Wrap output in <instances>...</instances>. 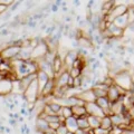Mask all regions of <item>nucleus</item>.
<instances>
[{
	"label": "nucleus",
	"instance_id": "21",
	"mask_svg": "<svg viewBox=\"0 0 134 134\" xmlns=\"http://www.w3.org/2000/svg\"><path fill=\"white\" fill-rule=\"evenodd\" d=\"M48 105H49V107H50V110L53 111L54 114H56V115L59 114V112H60V110H62V105H60V104H58V103L55 102V100H53V102H50Z\"/></svg>",
	"mask_w": 134,
	"mask_h": 134
},
{
	"label": "nucleus",
	"instance_id": "7",
	"mask_svg": "<svg viewBox=\"0 0 134 134\" xmlns=\"http://www.w3.org/2000/svg\"><path fill=\"white\" fill-rule=\"evenodd\" d=\"M36 122H35V126H34V131L36 133H41L48 131L49 130V123L46 121L45 119H40V117H36Z\"/></svg>",
	"mask_w": 134,
	"mask_h": 134
},
{
	"label": "nucleus",
	"instance_id": "25",
	"mask_svg": "<svg viewBox=\"0 0 134 134\" xmlns=\"http://www.w3.org/2000/svg\"><path fill=\"white\" fill-rule=\"evenodd\" d=\"M92 131H93V134H110V131H108V130H105L100 126L92 130Z\"/></svg>",
	"mask_w": 134,
	"mask_h": 134
},
{
	"label": "nucleus",
	"instance_id": "5",
	"mask_svg": "<svg viewBox=\"0 0 134 134\" xmlns=\"http://www.w3.org/2000/svg\"><path fill=\"white\" fill-rule=\"evenodd\" d=\"M74 95L77 96L79 99H82L83 102H85V103H91V102H95L96 100V96L94 95V92L92 88L82 91V92H79V93H74Z\"/></svg>",
	"mask_w": 134,
	"mask_h": 134
},
{
	"label": "nucleus",
	"instance_id": "36",
	"mask_svg": "<svg viewBox=\"0 0 134 134\" xmlns=\"http://www.w3.org/2000/svg\"><path fill=\"white\" fill-rule=\"evenodd\" d=\"M8 123H9L10 126H16L17 123H18V121H17L16 119H9L8 120Z\"/></svg>",
	"mask_w": 134,
	"mask_h": 134
},
{
	"label": "nucleus",
	"instance_id": "26",
	"mask_svg": "<svg viewBox=\"0 0 134 134\" xmlns=\"http://www.w3.org/2000/svg\"><path fill=\"white\" fill-rule=\"evenodd\" d=\"M82 84H83V78H82V76L74 78V88H75V90H77V88H79V87H82Z\"/></svg>",
	"mask_w": 134,
	"mask_h": 134
},
{
	"label": "nucleus",
	"instance_id": "32",
	"mask_svg": "<svg viewBox=\"0 0 134 134\" xmlns=\"http://www.w3.org/2000/svg\"><path fill=\"white\" fill-rule=\"evenodd\" d=\"M11 17H12V12L8 11V12H6V14H5V15H3V16L1 17V19H2V20H3V21H5V23H7L8 20H9V19L11 18Z\"/></svg>",
	"mask_w": 134,
	"mask_h": 134
},
{
	"label": "nucleus",
	"instance_id": "14",
	"mask_svg": "<svg viewBox=\"0 0 134 134\" xmlns=\"http://www.w3.org/2000/svg\"><path fill=\"white\" fill-rule=\"evenodd\" d=\"M95 103L102 108L103 111H106V110H111V100L106 97H99V98H96Z\"/></svg>",
	"mask_w": 134,
	"mask_h": 134
},
{
	"label": "nucleus",
	"instance_id": "1",
	"mask_svg": "<svg viewBox=\"0 0 134 134\" xmlns=\"http://www.w3.org/2000/svg\"><path fill=\"white\" fill-rule=\"evenodd\" d=\"M113 79H114L115 85H117L126 92L131 91V87L133 85V78H132V74L130 72V69H125L123 72L119 73L116 76H114Z\"/></svg>",
	"mask_w": 134,
	"mask_h": 134
},
{
	"label": "nucleus",
	"instance_id": "35",
	"mask_svg": "<svg viewBox=\"0 0 134 134\" xmlns=\"http://www.w3.org/2000/svg\"><path fill=\"white\" fill-rule=\"evenodd\" d=\"M125 52H127L131 55H134V47H131V46H125Z\"/></svg>",
	"mask_w": 134,
	"mask_h": 134
},
{
	"label": "nucleus",
	"instance_id": "44",
	"mask_svg": "<svg viewBox=\"0 0 134 134\" xmlns=\"http://www.w3.org/2000/svg\"><path fill=\"white\" fill-rule=\"evenodd\" d=\"M62 10L64 11V12H68V11H69V10H68V8H67V7H62Z\"/></svg>",
	"mask_w": 134,
	"mask_h": 134
},
{
	"label": "nucleus",
	"instance_id": "10",
	"mask_svg": "<svg viewBox=\"0 0 134 134\" xmlns=\"http://www.w3.org/2000/svg\"><path fill=\"white\" fill-rule=\"evenodd\" d=\"M106 29H107V30L111 32V35H112L113 38H116V39L122 38V37L124 36V32H125L124 29H121V28H119V27H116V26H115V25L113 24V23L108 24Z\"/></svg>",
	"mask_w": 134,
	"mask_h": 134
},
{
	"label": "nucleus",
	"instance_id": "31",
	"mask_svg": "<svg viewBox=\"0 0 134 134\" xmlns=\"http://www.w3.org/2000/svg\"><path fill=\"white\" fill-rule=\"evenodd\" d=\"M62 125V123L59 122H55V123H49V129L50 130H53V131H56V130L59 127Z\"/></svg>",
	"mask_w": 134,
	"mask_h": 134
},
{
	"label": "nucleus",
	"instance_id": "47",
	"mask_svg": "<svg viewBox=\"0 0 134 134\" xmlns=\"http://www.w3.org/2000/svg\"><path fill=\"white\" fill-rule=\"evenodd\" d=\"M3 77H5V76H3V75H2V74H0V81H1V79H2Z\"/></svg>",
	"mask_w": 134,
	"mask_h": 134
},
{
	"label": "nucleus",
	"instance_id": "6",
	"mask_svg": "<svg viewBox=\"0 0 134 134\" xmlns=\"http://www.w3.org/2000/svg\"><path fill=\"white\" fill-rule=\"evenodd\" d=\"M55 88H56V82H55V77H54V78H50L48 81V83L45 85L43 91L40 92V96H39V97L44 98V97H47V96L53 95Z\"/></svg>",
	"mask_w": 134,
	"mask_h": 134
},
{
	"label": "nucleus",
	"instance_id": "22",
	"mask_svg": "<svg viewBox=\"0 0 134 134\" xmlns=\"http://www.w3.org/2000/svg\"><path fill=\"white\" fill-rule=\"evenodd\" d=\"M68 73H69V75L73 78H76V77L82 76V69L76 68V67H72V68H69L68 69Z\"/></svg>",
	"mask_w": 134,
	"mask_h": 134
},
{
	"label": "nucleus",
	"instance_id": "9",
	"mask_svg": "<svg viewBox=\"0 0 134 134\" xmlns=\"http://www.w3.org/2000/svg\"><path fill=\"white\" fill-rule=\"evenodd\" d=\"M68 79H69V73L68 70L62 72L60 74H58L55 77V82H56V87H65L68 84Z\"/></svg>",
	"mask_w": 134,
	"mask_h": 134
},
{
	"label": "nucleus",
	"instance_id": "16",
	"mask_svg": "<svg viewBox=\"0 0 134 134\" xmlns=\"http://www.w3.org/2000/svg\"><path fill=\"white\" fill-rule=\"evenodd\" d=\"M72 112H73V116L75 117H84V116H87V112H86V108L85 106H82V105H77V106H73L72 107Z\"/></svg>",
	"mask_w": 134,
	"mask_h": 134
},
{
	"label": "nucleus",
	"instance_id": "40",
	"mask_svg": "<svg viewBox=\"0 0 134 134\" xmlns=\"http://www.w3.org/2000/svg\"><path fill=\"white\" fill-rule=\"evenodd\" d=\"M72 2L74 3V6H75V7H79V6L82 5V1H79V0H73Z\"/></svg>",
	"mask_w": 134,
	"mask_h": 134
},
{
	"label": "nucleus",
	"instance_id": "43",
	"mask_svg": "<svg viewBox=\"0 0 134 134\" xmlns=\"http://www.w3.org/2000/svg\"><path fill=\"white\" fill-rule=\"evenodd\" d=\"M10 132H11L10 127H7V126H6V129H5V133H7V134H8V133H10Z\"/></svg>",
	"mask_w": 134,
	"mask_h": 134
},
{
	"label": "nucleus",
	"instance_id": "17",
	"mask_svg": "<svg viewBox=\"0 0 134 134\" xmlns=\"http://www.w3.org/2000/svg\"><path fill=\"white\" fill-rule=\"evenodd\" d=\"M100 127L108 130V131L113 127V123H112V120H111L110 115H105L104 117L100 119Z\"/></svg>",
	"mask_w": 134,
	"mask_h": 134
},
{
	"label": "nucleus",
	"instance_id": "13",
	"mask_svg": "<svg viewBox=\"0 0 134 134\" xmlns=\"http://www.w3.org/2000/svg\"><path fill=\"white\" fill-rule=\"evenodd\" d=\"M49 79H50L49 75H47V74L44 73V72H41V70H38V73H37V82H38L40 92L43 91V88L45 87L46 84L48 83Z\"/></svg>",
	"mask_w": 134,
	"mask_h": 134
},
{
	"label": "nucleus",
	"instance_id": "2",
	"mask_svg": "<svg viewBox=\"0 0 134 134\" xmlns=\"http://www.w3.org/2000/svg\"><path fill=\"white\" fill-rule=\"evenodd\" d=\"M20 47H17V46H6L5 48L1 50L0 55L5 60H14L15 58L19 55L20 53Z\"/></svg>",
	"mask_w": 134,
	"mask_h": 134
},
{
	"label": "nucleus",
	"instance_id": "34",
	"mask_svg": "<svg viewBox=\"0 0 134 134\" xmlns=\"http://www.w3.org/2000/svg\"><path fill=\"white\" fill-rule=\"evenodd\" d=\"M25 3H26V7H27V9L29 10V9H31V8H34V7H35V1H26V2H25Z\"/></svg>",
	"mask_w": 134,
	"mask_h": 134
},
{
	"label": "nucleus",
	"instance_id": "27",
	"mask_svg": "<svg viewBox=\"0 0 134 134\" xmlns=\"http://www.w3.org/2000/svg\"><path fill=\"white\" fill-rule=\"evenodd\" d=\"M9 6L7 5H3V3H1V1H0V16H3L6 14V12H8V10H9Z\"/></svg>",
	"mask_w": 134,
	"mask_h": 134
},
{
	"label": "nucleus",
	"instance_id": "28",
	"mask_svg": "<svg viewBox=\"0 0 134 134\" xmlns=\"http://www.w3.org/2000/svg\"><path fill=\"white\" fill-rule=\"evenodd\" d=\"M21 3H23V1H14V3H12V5L10 6V8H9V11L10 12H14L17 9V8L21 5Z\"/></svg>",
	"mask_w": 134,
	"mask_h": 134
},
{
	"label": "nucleus",
	"instance_id": "29",
	"mask_svg": "<svg viewBox=\"0 0 134 134\" xmlns=\"http://www.w3.org/2000/svg\"><path fill=\"white\" fill-rule=\"evenodd\" d=\"M96 60H97V57L96 56H88L86 58V64L88 66H91V65H93Z\"/></svg>",
	"mask_w": 134,
	"mask_h": 134
},
{
	"label": "nucleus",
	"instance_id": "23",
	"mask_svg": "<svg viewBox=\"0 0 134 134\" xmlns=\"http://www.w3.org/2000/svg\"><path fill=\"white\" fill-rule=\"evenodd\" d=\"M45 120L47 121L48 123H55V122H59L60 123L59 115H47L45 117Z\"/></svg>",
	"mask_w": 134,
	"mask_h": 134
},
{
	"label": "nucleus",
	"instance_id": "20",
	"mask_svg": "<svg viewBox=\"0 0 134 134\" xmlns=\"http://www.w3.org/2000/svg\"><path fill=\"white\" fill-rule=\"evenodd\" d=\"M58 115H62L64 119H68V117L73 116V112H72V107L69 106H62V110Z\"/></svg>",
	"mask_w": 134,
	"mask_h": 134
},
{
	"label": "nucleus",
	"instance_id": "45",
	"mask_svg": "<svg viewBox=\"0 0 134 134\" xmlns=\"http://www.w3.org/2000/svg\"><path fill=\"white\" fill-rule=\"evenodd\" d=\"M24 120H25L24 117H23V116H20V117H19V120H18V122H20V123H24V122H25Z\"/></svg>",
	"mask_w": 134,
	"mask_h": 134
},
{
	"label": "nucleus",
	"instance_id": "4",
	"mask_svg": "<svg viewBox=\"0 0 134 134\" xmlns=\"http://www.w3.org/2000/svg\"><path fill=\"white\" fill-rule=\"evenodd\" d=\"M85 108L87 112V115H92V116H97L99 119L105 116V113L100 108L95 102H91V103H86L85 104Z\"/></svg>",
	"mask_w": 134,
	"mask_h": 134
},
{
	"label": "nucleus",
	"instance_id": "30",
	"mask_svg": "<svg viewBox=\"0 0 134 134\" xmlns=\"http://www.w3.org/2000/svg\"><path fill=\"white\" fill-rule=\"evenodd\" d=\"M9 35H11V30L9 28H5V29H2V30H0V36L1 37L9 36Z\"/></svg>",
	"mask_w": 134,
	"mask_h": 134
},
{
	"label": "nucleus",
	"instance_id": "41",
	"mask_svg": "<svg viewBox=\"0 0 134 134\" xmlns=\"http://www.w3.org/2000/svg\"><path fill=\"white\" fill-rule=\"evenodd\" d=\"M47 28H48V25L43 23V25H41V27H40V30H41V31H44V30L46 31V29H47Z\"/></svg>",
	"mask_w": 134,
	"mask_h": 134
},
{
	"label": "nucleus",
	"instance_id": "12",
	"mask_svg": "<svg viewBox=\"0 0 134 134\" xmlns=\"http://www.w3.org/2000/svg\"><path fill=\"white\" fill-rule=\"evenodd\" d=\"M65 126L68 129L69 132L75 133L78 130V124H77V117L72 116V117H68V119L65 120Z\"/></svg>",
	"mask_w": 134,
	"mask_h": 134
},
{
	"label": "nucleus",
	"instance_id": "33",
	"mask_svg": "<svg viewBox=\"0 0 134 134\" xmlns=\"http://www.w3.org/2000/svg\"><path fill=\"white\" fill-rule=\"evenodd\" d=\"M58 10H59V7L56 6L54 2H52V5H50V12H54V14H57Z\"/></svg>",
	"mask_w": 134,
	"mask_h": 134
},
{
	"label": "nucleus",
	"instance_id": "3",
	"mask_svg": "<svg viewBox=\"0 0 134 134\" xmlns=\"http://www.w3.org/2000/svg\"><path fill=\"white\" fill-rule=\"evenodd\" d=\"M12 93H14V82L7 77H3L0 81V96L5 97Z\"/></svg>",
	"mask_w": 134,
	"mask_h": 134
},
{
	"label": "nucleus",
	"instance_id": "8",
	"mask_svg": "<svg viewBox=\"0 0 134 134\" xmlns=\"http://www.w3.org/2000/svg\"><path fill=\"white\" fill-rule=\"evenodd\" d=\"M78 58V55H77V52L76 49H69V52L67 53V55L65 56L64 58V65L67 69L72 68L73 64L75 63V60H76Z\"/></svg>",
	"mask_w": 134,
	"mask_h": 134
},
{
	"label": "nucleus",
	"instance_id": "38",
	"mask_svg": "<svg viewBox=\"0 0 134 134\" xmlns=\"http://www.w3.org/2000/svg\"><path fill=\"white\" fill-rule=\"evenodd\" d=\"M27 124L26 123H24L23 124V126L21 127H20V133H21V134H26V130H27Z\"/></svg>",
	"mask_w": 134,
	"mask_h": 134
},
{
	"label": "nucleus",
	"instance_id": "39",
	"mask_svg": "<svg viewBox=\"0 0 134 134\" xmlns=\"http://www.w3.org/2000/svg\"><path fill=\"white\" fill-rule=\"evenodd\" d=\"M126 29H129V30L131 31V32H134V21H133V23H130Z\"/></svg>",
	"mask_w": 134,
	"mask_h": 134
},
{
	"label": "nucleus",
	"instance_id": "46",
	"mask_svg": "<svg viewBox=\"0 0 134 134\" xmlns=\"http://www.w3.org/2000/svg\"><path fill=\"white\" fill-rule=\"evenodd\" d=\"M2 62H3V58L1 57V55H0V66H1V64H2ZM1 74V73H0Z\"/></svg>",
	"mask_w": 134,
	"mask_h": 134
},
{
	"label": "nucleus",
	"instance_id": "42",
	"mask_svg": "<svg viewBox=\"0 0 134 134\" xmlns=\"http://www.w3.org/2000/svg\"><path fill=\"white\" fill-rule=\"evenodd\" d=\"M43 134H56V132L55 131H53V130H48V131H46V132H44Z\"/></svg>",
	"mask_w": 134,
	"mask_h": 134
},
{
	"label": "nucleus",
	"instance_id": "15",
	"mask_svg": "<svg viewBox=\"0 0 134 134\" xmlns=\"http://www.w3.org/2000/svg\"><path fill=\"white\" fill-rule=\"evenodd\" d=\"M19 57L20 59L24 62H28L32 59V48H21L19 53Z\"/></svg>",
	"mask_w": 134,
	"mask_h": 134
},
{
	"label": "nucleus",
	"instance_id": "18",
	"mask_svg": "<svg viewBox=\"0 0 134 134\" xmlns=\"http://www.w3.org/2000/svg\"><path fill=\"white\" fill-rule=\"evenodd\" d=\"M87 120H88V124L92 130H94L96 127L100 126V119L97 116H92V115H87Z\"/></svg>",
	"mask_w": 134,
	"mask_h": 134
},
{
	"label": "nucleus",
	"instance_id": "11",
	"mask_svg": "<svg viewBox=\"0 0 134 134\" xmlns=\"http://www.w3.org/2000/svg\"><path fill=\"white\" fill-rule=\"evenodd\" d=\"M113 24L115 25L116 27H119L121 29H126L129 24H130V19H129V15L125 14L123 16H120V17H116V18L113 20Z\"/></svg>",
	"mask_w": 134,
	"mask_h": 134
},
{
	"label": "nucleus",
	"instance_id": "37",
	"mask_svg": "<svg viewBox=\"0 0 134 134\" xmlns=\"http://www.w3.org/2000/svg\"><path fill=\"white\" fill-rule=\"evenodd\" d=\"M106 56V54L103 52V50H100V52L97 53V57H98V59H103V58H105Z\"/></svg>",
	"mask_w": 134,
	"mask_h": 134
},
{
	"label": "nucleus",
	"instance_id": "19",
	"mask_svg": "<svg viewBox=\"0 0 134 134\" xmlns=\"http://www.w3.org/2000/svg\"><path fill=\"white\" fill-rule=\"evenodd\" d=\"M77 124H78V129H81V130H88V129H91L90 124H88V120H87V116L78 117L77 119Z\"/></svg>",
	"mask_w": 134,
	"mask_h": 134
},
{
	"label": "nucleus",
	"instance_id": "24",
	"mask_svg": "<svg viewBox=\"0 0 134 134\" xmlns=\"http://www.w3.org/2000/svg\"><path fill=\"white\" fill-rule=\"evenodd\" d=\"M55 132H56V134H68V133H69L68 129H67V127L65 126V124H62L60 126L58 127Z\"/></svg>",
	"mask_w": 134,
	"mask_h": 134
},
{
	"label": "nucleus",
	"instance_id": "48",
	"mask_svg": "<svg viewBox=\"0 0 134 134\" xmlns=\"http://www.w3.org/2000/svg\"><path fill=\"white\" fill-rule=\"evenodd\" d=\"M68 134H75V133H72V132H69V133H68Z\"/></svg>",
	"mask_w": 134,
	"mask_h": 134
}]
</instances>
